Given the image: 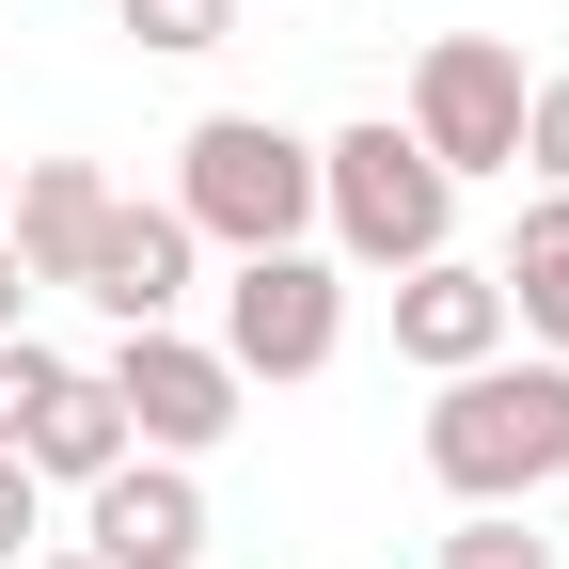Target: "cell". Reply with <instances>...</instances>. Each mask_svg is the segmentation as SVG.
I'll list each match as a JSON object with an SVG mask.
<instances>
[{"label":"cell","instance_id":"6da1fadb","mask_svg":"<svg viewBox=\"0 0 569 569\" xmlns=\"http://www.w3.org/2000/svg\"><path fill=\"white\" fill-rule=\"evenodd\" d=\"M427 475L459 490V507H507V490H553L569 475V365L538 348V365H459L443 411H427Z\"/></svg>","mask_w":569,"mask_h":569},{"label":"cell","instance_id":"7a4b0ae2","mask_svg":"<svg viewBox=\"0 0 569 569\" xmlns=\"http://www.w3.org/2000/svg\"><path fill=\"white\" fill-rule=\"evenodd\" d=\"M174 222L222 238V253H284V238L317 222V142L269 127V111H206L174 142Z\"/></svg>","mask_w":569,"mask_h":569},{"label":"cell","instance_id":"3957f363","mask_svg":"<svg viewBox=\"0 0 569 569\" xmlns=\"http://www.w3.org/2000/svg\"><path fill=\"white\" fill-rule=\"evenodd\" d=\"M317 222L348 238V269H427L443 222H459V174L427 159L396 111H380V127H332V142H317Z\"/></svg>","mask_w":569,"mask_h":569},{"label":"cell","instance_id":"277c9868","mask_svg":"<svg viewBox=\"0 0 569 569\" xmlns=\"http://www.w3.org/2000/svg\"><path fill=\"white\" fill-rule=\"evenodd\" d=\"M348 348V269L332 253H238V284H222V365L238 380H317Z\"/></svg>","mask_w":569,"mask_h":569},{"label":"cell","instance_id":"5b68a950","mask_svg":"<svg viewBox=\"0 0 569 569\" xmlns=\"http://www.w3.org/2000/svg\"><path fill=\"white\" fill-rule=\"evenodd\" d=\"M411 142L443 174H522V48L507 32H443L411 63Z\"/></svg>","mask_w":569,"mask_h":569},{"label":"cell","instance_id":"8992f818","mask_svg":"<svg viewBox=\"0 0 569 569\" xmlns=\"http://www.w3.org/2000/svg\"><path fill=\"white\" fill-rule=\"evenodd\" d=\"M96 396L127 411V443H142V459H206V443L238 427V396H253V380L222 365V348H190V332H111Z\"/></svg>","mask_w":569,"mask_h":569},{"label":"cell","instance_id":"52a82bcc","mask_svg":"<svg viewBox=\"0 0 569 569\" xmlns=\"http://www.w3.org/2000/svg\"><path fill=\"white\" fill-rule=\"evenodd\" d=\"M80 553L96 569H190L206 553V490H190V459H111L96 490H80Z\"/></svg>","mask_w":569,"mask_h":569},{"label":"cell","instance_id":"ba28073f","mask_svg":"<svg viewBox=\"0 0 569 569\" xmlns=\"http://www.w3.org/2000/svg\"><path fill=\"white\" fill-rule=\"evenodd\" d=\"M190 222H174V206H127L111 190V222H96V253H80V301L111 317V332H174V301H190Z\"/></svg>","mask_w":569,"mask_h":569},{"label":"cell","instance_id":"9c48e42d","mask_svg":"<svg viewBox=\"0 0 569 569\" xmlns=\"http://www.w3.org/2000/svg\"><path fill=\"white\" fill-rule=\"evenodd\" d=\"M522 317H507V284L490 269H459V253H427V269H396V348L427 380H459V365H490V348H507Z\"/></svg>","mask_w":569,"mask_h":569},{"label":"cell","instance_id":"30bf717a","mask_svg":"<svg viewBox=\"0 0 569 569\" xmlns=\"http://www.w3.org/2000/svg\"><path fill=\"white\" fill-rule=\"evenodd\" d=\"M96 222H111V174H96V159H17V190H0V253H17L32 284H80Z\"/></svg>","mask_w":569,"mask_h":569},{"label":"cell","instance_id":"8fae6325","mask_svg":"<svg viewBox=\"0 0 569 569\" xmlns=\"http://www.w3.org/2000/svg\"><path fill=\"white\" fill-rule=\"evenodd\" d=\"M17 459H32V490H96V475L127 459V411H111L80 365H63V380H48V411L17 427Z\"/></svg>","mask_w":569,"mask_h":569},{"label":"cell","instance_id":"7c38bea8","mask_svg":"<svg viewBox=\"0 0 569 569\" xmlns=\"http://www.w3.org/2000/svg\"><path fill=\"white\" fill-rule=\"evenodd\" d=\"M490 284H507V317H538L553 365H569V190L522 206V238H507V269H490Z\"/></svg>","mask_w":569,"mask_h":569},{"label":"cell","instance_id":"4fadbf2b","mask_svg":"<svg viewBox=\"0 0 569 569\" xmlns=\"http://www.w3.org/2000/svg\"><path fill=\"white\" fill-rule=\"evenodd\" d=\"M127 32L190 63V48H222V32H238V0H127Z\"/></svg>","mask_w":569,"mask_h":569},{"label":"cell","instance_id":"5bb4252c","mask_svg":"<svg viewBox=\"0 0 569 569\" xmlns=\"http://www.w3.org/2000/svg\"><path fill=\"white\" fill-rule=\"evenodd\" d=\"M48 380H63V348H32V332H0V459H17V427L48 411Z\"/></svg>","mask_w":569,"mask_h":569},{"label":"cell","instance_id":"9a60e30c","mask_svg":"<svg viewBox=\"0 0 569 569\" xmlns=\"http://www.w3.org/2000/svg\"><path fill=\"white\" fill-rule=\"evenodd\" d=\"M427 569H553V538H522V522H490V507H475V522L427 553Z\"/></svg>","mask_w":569,"mask_h":569},{"label":"cell","instance_id":"2e32d148","mask_svg":"<svg viewBox=\"0 0 569 569\" xmlns=\"http://www.w3.org/2000/svg\"><path fill=\"white\" fill-rule=\"evenodd\" d=\"M522 159L569 190V80H522Z\"/></svg>","mask_w":569,"mask_h":569},{"label":"cell","instance_id":"e0dca14e","mask_svg":"<svg viewBox=\"0 0 569 569\" xmlns=\"http://www.w3.org/2000/svg\"><path fill=\"white\" fill-rule=\"evenodd\" d=\"M32 538H48V490H32V459H0V569H17Z\"/></svg>","mask_w":569,"mask_h":569},{"label":"cell","instance_id":"ac0fdd59","mask_svg":"<svg viewBox=\"0 0 569 569\" xmlns=\"http://www.w3.org/2000/svg\"><path fill=\"white\" fill-rule=\"evenodd\" d=\"M17 301H32V269H17V253H0V332H17Z\"/></svg>","mask_w":569,"mask_h":569},{"label":"cell","instance_id":"d6986e66","mask_svg":"<svg viewBox=\"0 0 569 569\" xmlns=\"http://www.w3.org/2000/svg\"><path fill=\"white\" fill-rule=\"evenodd\" d=\"M17 569H96V553H80V538H63V553H48V538H32V553H17Z\"/></svg>","mask_w":569,"mask_h":569},{"label":"cell","instance_id":"ffe728a7","mask_svg":"<svg viewBox=\"0 0 569 569\" xmlns=\"http://www.w3.org/2000/svg\"><path fill=\"white\" fill-rule=\"evenodd\" d=\"M0 190H17V159H0Z\"/></svg>","mask_w":569,"mask_h":569}]
</instances>
